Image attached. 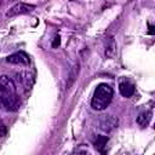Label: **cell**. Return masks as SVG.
<instances>
[{"label":"cell","instance_id":"obj_1","mask_svg":"<svg viewBox=\"0 0 155 155\" xmlns=\"http://www.w3.org/2000/svg\"><path fill=\"white\" fill-rule=\"evenodd\" d=\"M0 99L2 107L7 111H17L21 107V99L16 92V85L5 75L0 79Z\"/></svg>","mask_w":155,"mask_h":155},{"label":"cell","instance_id":"obj_2","mask_svg":"<svg viewBox=\"0 0 155 155\" xmlns=\"http://www.w3.org/2000/svg\"><path fill=\"white\" fill-rule=\"evenodd\" d=\"M114 91L108 84H99L92 96L91 107L94 110H104L113 99Z\"/></svg>","mask_w":155,"mask_h":155},{"label":"cell","instance_id":"obj_3","mask_svg":"<svg viewBox=\"0 0 155 155\" xmlns=\"http://www.w3.org/2000/svg\"><path fill=\"white\" fill-rule=\"evenodd\" d=\"M34 8H35L34 5H29V4H25V2H18L6 12V16L7 17H13V16H18V15H25V13L31 12Z\"/></svg>","mask_w":155,"mask_h":155},{"label":"cell","instance_id":"obj_4","mask_svg":"<svg viewBox=\"0 0 155 155\" xmlns=\"http://www.w3.org/2000/svg\"><path fill=\"white\" fill-rule=\"evenodd\" d=\"M6 61L11 64H16V65H29L30 63V59H29V56L23 52V51H19V52H15L12 54H10Z\"/></svg>","mask_w":155,"mask_h":155},{"label":"cell","instance_id":"obj_5","mask_svg":"<svg viewBox=\"0 0 155 155\" xmlns=\"http://www.w3.org/2000/svg\"><path fill=\"white\" fill-rule=\"evenodd\" d=\"M119 91L124 97L128 98V97L133 96V93H134V85L131 81H128L126 79H122L119 84Z\"/></svg>","mask_w":155,"mask_h":155},{"label":"cell","instance_id":"obj_6","mask_svg":"<svg viewBox=\"0 0 155 155\" xmlns=\"http://www.w3.org/2000/svg\"><path fill=\"white\" fill-rule=\"evenodd\" d=\"M104 54L107 58H114L116 54V44L113 36L108 38L105 41V48H104Z\"/></svg>","mask_w":155,"mask_h":155},{"label":"cell","instance_id":"obj_7","mask_svg":"<svg viewBox=\"0 0 155 155\" xmlns=\"http://www.w3.org/2000/svg\"><path fill=\"white\" fill-rule=\"evenodd\" d=\"M115 127H117V119H115L114 116H107L102 120L101 122V128L103 131L110 132L111 130H114Z\"/></svg>","mask_w":155,"mask_h":155},{"label":"cell","instance_id":"obj_8","mask_svg":"<svg viewBox=\"0 0 155 155\" xmlns=\"http://www.w3.org/2000/svg\"><path fill=\"white\" fill-rule=\"evenodd\" d=\"M150 119H151V111L148 110V111H144V113H142V114L138 115V117H137V122H138L139 126L145 127V126L149 124Z\"/></svg>","mask_w":155,"mask_h":155},{"label":"cell","instance_id":"obj_9","mask_svg":"<svg viewBox=\"0 0 155 155\" xmlns=\"http://www.w3.org/2000/svg\"><path fill=\"white\" fill-rule=\"evenodd\" d=\"M108 140H109V138H108L107 136H97V139H96V142H94L96 149H97L98 151L103 153V150H104V148H105Z\"/></svg>","mask_w":155,"mask_h":155},{"label":"cell","instance_id":"obj_10","mask_svg":"<svg viewBox=\"0 0 155 155\" xmlns=\"http://www.w3.org/2000/svg\"><path fill=\"white\" fill-rule=\"evenodd\" d=\"M59 44H61V40H59V35H56V36H54V40H53V44H52V46H53V47H57V46H59Z\"/></svg>","mask_w":155,"mask_h":155},{"label":"cell","instance_id":"obj_11","mask_svg":"<svg viewBox=\"0 0 155 155\" xmlns=\"http://www.w3.org/2000/svg\"><path fill=\"white\" fill-rule=\"evenodd\" d=\"M149 34H155V25L149 27Z\"/></svg>","mask_w":155,"mask_h":155},{"label":"cell","instance_id":"obj_12","mask_svg":"<svg viewBox=\"0 0 155 155\" xmlns=\"http://www.w3.org/2000/svg\"><path fill=\"white\" fill-rule=\"evenodd\" d=\"M1 130H2V131H1V137H4V136H5V131H6L4 125H1Z\"/></svg>","mask_w":155,"mask_h":155}]
</instances>
